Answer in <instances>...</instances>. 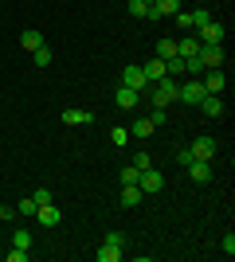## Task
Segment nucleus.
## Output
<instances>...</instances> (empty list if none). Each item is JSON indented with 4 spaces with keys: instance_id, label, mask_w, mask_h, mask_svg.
Wrapping results in <instances>:
<instances>
[{
    "instance_id": "nucleus-32",
    "label": "nucleus",
    "mask_w": 235,
    "mask_h": 262,
    "mask_svg": "<svg viewBox=\"0 0 235 262\" xmlns=\"http://www.w3.org/2000/svg\"><path fill=\"white\" fill-rule=\"evenodd\" d=\"M149 121H153V125H165V110H157V106H153V114H149Z\"/></svg>"
},
{
    "instance_id": "nucleus-10",
    "label": "nucleus",
    "mask_w": 235,
    "mask_h": 262,
    "mask_svg": "<svg viewBox=\"0 0 235 262\" xmlns=\"http://www.w3.org/2000/svg\"><path fill=\"white\" fill-rule=\"evenodd\" d=\"M137 102H141V94H137L134 86H125V82H122V86L114 90V106H118V110H134Z\"/></svg>"
},
{
    "instance_id": "nucleus-22",
    "label": "nucleus",
    "mask_w": 235,
    "mask_h": 262,
    "mask_svg": "<svg viewBox=\"0 0 235 262\" xmlns=\"http://www.w3.org/2000/svg\"><path fill=\"white\" fill-rule=\"evenodd\" d=\"M153 129H157V125L149 118H137L134 121V137H153Z\"/></svg>"
},
{
    "instance_id": "nucleus-9",
    "label": "nucleus",
    "mask_w": 235,
    "mask_h": 262,
    "mask_svg": "<svg viewBox=\"0 0 235 262\" xmlns=\"http://www.w3.org/2000/svg\"><path fill=\"white\" fill-rule=\"evenodd\" d=\"M32 219L39 223V227H59V219H63V215H59V208H55V204H39Z\"/></svg>"
},
{
    "instance_id": "nucleus-20",
    "label": "nucleus",
    "mask_w": 235,
    "mask_h": 262,
    "mask_svg": "<svg viewBox=\"0 0 235 262\" xmlns=\"http://www.w3.org/2000/svg\"><path fill=\"white\" fill-rule=\"evenodd\" d=\"M12 247H20V251H32V231H28V227H16V235H12Z\"/></svg>"
},
{
    "instance_id": "nucleus-27",
    "label": "nucleus",
    "mask_w": 235,
    "mask_h": 262,
    "mask_svg": "<svg viewBox=\"0 0 235 262\" xmlns=\"http://www.w3.org/2000/svg\"><path fill=\"white\" fill-rule=\"evenodd\" d=\"M188 16H192V28H204V24L212 20V12H208V8H196V12H188Z\"/></svg>"
},
{
    "instance_id": "nucleus-29",
    "label": "nucleus",
    "mask_w": 235,
    "mask_h": 262,
    "mask_svg": "<svg viewBox=\"0 0 235 262\" xmlns=\"http://www.w3.org/2000/svg\"><path fill=\"white\" fill-rule=\"evenodd\" d=\"M35 208H39V204H51V200H55V196H51V188H39V192H35Z\"/></svg>"
},
{
    "instance_id": "nucleus-3",
    "label": "nucleus",
    "mask_w": 235,
    "mask_h": 262,
    "mask_svg": "<svg viewBox=\"0 0 235 262\" xmlns=\"http://www.w3.org/2000/svg\"><path fill=\"white\" fill-rule=\"evenodd\" d=\"M208 94L200 78H188L184 86H177V102H188V106H200V98Z\"/></svg>"
},
{
    "instance_id": "nucleus-31",
    "label": "nucleus",
    "mask_w": 235,
    "mask_h": 262,
    "mask_svg": "<svg viewBox=\"0 0 235 262\" xmlns=\"http://www.w3.org/2000/svg\"><path fill=\"white\" fill-rule=\"evenodd\" d=\"M28 258H32V254L20 251V247H12V251H8V262H28Z\"/></svg>"
},
{
    "instance_id": "nucleus-15",
    "label": "nucleus",
    "mask_w": 235,
    "mask_h": 262,
    "mask_svg": "<svg viewBox=\"0 0 235 262\" xmlns=\"http://www.w3.org/2000/svg\"><path fill=\"white\" fill-rule=\"evenodd\" d=\"M63 121H67V125H90L94 114H90V110H63Z\"/></svg>"
},
{
    "instance_id": "nucleus-35",
    "label": "nucleus",
    "mask_w": 235,
    "mask_h": 262,
    "mask_svg": "<svg viewBox=\"0 0 235 262\" xmlns=\"http://www.w3.org/2000/svg\"><path fill=\"white\" fill-rule=\"evenodd\" d=\"M177 161H180V164H192V153H188V145H184V149H177Z\"/></svg>"
},
{
    "instance_id": "nucleus-24",
    "label": "nucleus",
    "mask_w": 235,
    "mask_h": 262,
    "mask_svg": "<svg viewBox=\"0 0 235 262\" xmlns=\"http://www.w3.org/2000/svg\"><path fill=\"white\" fill-rule=\"evenodd\" d=\"M110 141L118 145V149H122V145H130V129H125V125H114V129H110Z\"/></svg>"
},
{
    "instance_id": "nucleus-7",
    "label": "nucleus",
    "mask_w": 235,
    "mask_h": 262,
    "mask_svg": "<svg viewBox=\"0 0 235 262\" xmlns=\"http://www.w3.org/2000/svg\"><path fill=\"white\" fill-rule=\"evenodd\" d=\"M192 161H212L216 157V137H196V141L188 145Z\"/></svg>"
},
{
    "instance_id": "nucleus-14",
    "label": "nucleus",
    "mask_w": 235,
    "mask_h": 262,
    "mask_svg": "<svg viewBox=\"0 0 235 262\" xmlns=\"http://www.w3.org/2000/svg\"><path fill=\"white\" fill-rule=\"evenodd\" d=\"M200 110H204V118H220V114H224V98H220V94H204Z\"/></svg>"
},
{
    "instance_id": "nucleus-8",
    "label": "nucleus",
    "mask_w": 235,
    "mask_h": 262,
    "mask_svg": "<svg viewBox=\"0 0 235 262\" xmlns=\"http://www.w3.org/2000/svg\"><path fill=\"white\" fill-rule=\"evenodd\" d=\"M200 82H204V90H208V94H224L227 75L220 71V67H216V71H204V75H200Z\"/></svg>"
},
{
    "instance_id": "nucleus-16",
    "label": "nucleus",
    "mask_w": 235,
    "mask_h": 262,
    "mask_svg": "<svg viewBox=\"0 0 235 262\" xmlns=\"http://www.w3.org/2000/svg\"><path fill=\"white\" fill-rule=\"evenodd\" d=\"M141 71H145L149 86H153V82H161V78L168 75V71H165V59H153V63H145V67H141Z\"/></svg>"
},
{
    "instance_id": "nucleus-5",
    "label": "nucleus",
    "mask_w": 235,
    "mask_h": 262,
    "mask_svg": "<svg viewBox=\"0 0 235 262\" xmlns=\"http://www.w3.org/2000/svg\"><path fill=\"white\" fill-rule=\"evenodd\" d=\"M180 8H184L180 0H153V4H149V16H145V20H165V16H177Z\"/></svg>"
},
{
    "instance_id": "nucleus-13",
    "label": "nucleus",
    "mask_w": 235,
    "mask_h": 262,
    "mask_svg": "<svg viewBox=\"0 0 235 262\" xmlns=\"http://www.w3.org/2000/svg\"><path fill=\"white\" fill-rule=\"evenodd\" d=\"M196 51H200V39H196V35H180L177 39V55L180 59H196Z\"/></svg>"
},
{
    "instance_id": "nucleus-34",
    "label": "nucleus",
    "mask_w": 235,
    "mask_h": 262,
    "mask_svg": "<svg viewBox=\"0 0 235 262\" xmlns=\"http://www.w3.org/2000/svg\"><path fill=\"white\" fill-rule=\"evenodd\" d=\"M0 219L8 223V219H16V208H8V204H0Z\"/></svg>"
},
{
    "instance_id": "nucleus-1",
    "label": "nucleus",
    "mask_w": 235,
    "mask_h": 262,
    "mask_svg": "<svg viewBox=\"0 0 235 262\" xmlns=\"http://www.w3.org/2000/svg\"><path fill=\"white\" fill-rule=\"evenodd\" d=\"M177 86H180V82H177V78H161V82H153V94H149V98H153V106L157 110H165V106H173V102H177Z\"/></svg>"
},
{
    "instance_id": "nucleus-23",
    "label": "nucleus",
    "mask_w": 235,
    "mask_h": 262,
    "mask_svg": "<svg viewBox=\"0 0 235 262\" xmlns=\"http://www.w3.org/2000/svg\"><path fill=\"white\" fill-rule=\"evenodd\" d=\"M32 63H35V67H51V47H47V43L35 47V51H32Z\"/></svg>"
},
{
    "instance_id": "nucleus-30",
    "label": "nucleus",
    "mask_w": 235,
    "mask_h": 262,
    "mask_svg": "<svg viewBox=\"0 0 235 262\" xmlns=\"http://www.w3.org/2000/svg\"><path fill=\"white\" fill-rule=\"evenodd\" d=\"M137 176H141V172L130 164V168H122V184H137Z\"/></svg>"
},
{
    "instance_id": "nucleus-2",
    "label": "nucleus",
    "mask_w": 235,
    "mask_h": 262,
    "mask_svg": "<svg viewBox=\"0 0 235 262\" xmlns=\"http://www.w3.org/2000/svg\"><path fill=\"white\" fill-rule=\"evenodd\" d=\"M196 59H200V67H204V71H216V67H224L227 51H224V43H200Z\"/></svg>"
},
{
    "instance_id": "nucleus-11",
    "label": "nucleus",
    "mask_w": 235,
    "mask_h": 262,
    "mask_svg": "<svg viewBox=\"0 0 235 262\" xmlns=\"http://www.w3.org/2000/svg\"><path fill=\"white\" fill-rule=\"evenodd\" d=\"M137 188H141V192H161V188H165V176L157 172V168H145V172L137 176Z\"/></svg>"
},
{
    "instance_id": "nucleus-25",
    "label": "nucleus",
    "mask_w": 235,
    "mask_h": 262,
    "mask_svg": "<svg viewBox=\"0 0 235 262\" xmlns=\"http://www.w3.org/2000/svg\"><path fill=\"white\" fill-rule=\"evenodd\" d=\"M130 16H134V20H145V16H149V4H145V0H130Z\"/></svg>"
},
{
    "instance_id": "nucleus-37",
    "label": "nucleus",
    "mask_w": 235,
    "mask_h": 262,
    "mask_svg": "<svg viewBox=\"0 0 235 262\" xmlns=\"http://www.w3.org/2000/svg\"><path fill=\"white\" fill-rule=\"evenodd\" d=\"M145 4H153V0H145Z\"/></svg>"
},
{
    "instance_id": "nucleus-33",
    "label": "nucleus",
    "mask_w": 235,
    "mask_h": 262,
    "mask_svg": "<svg viewBox=\"0 0 235 262\" xmlns=\"http://www.w3.org/2000/svg\"><path fill=\"white\" fill-rule=\"evenodd\" d=\"M106 243H118V247H125V235H122V231H110V235H106Z\"/></svg>"
},
{
    "instance_id": "nucleus-26",
    "label": "nucleus",
    "mask_w": 235,
    "mask_h": 262,
    "mask_svg": "<svg viewBox=\"0 0 235 262\" xmlns=\"http://www.w3.org/2000/svg\"><path fill=\"white\" fill-rule=\"evenodd\" d=\"M134 168H137V172L153 168V153H134Z\"/></svg>"
},
{
    "instance_id": "nucleus-12",
    "label": "nucleus",
    "mask_w": 235,
    "mask_h": 262,
    "mask_svg": "<svg viewBox=\"0 0 235 262\" xmlns=\"http://www.w3.org/2000/svg\"><path fill=\"white\" fill-rule=\"evenodd\" d=\"M184 168H188L192 184H208V180H212V164L208 161H192V164H184Z\"/></svg>"
},
{
    "instance_id": "nucleus-28",
    "label": "nucleus",
    "mask_w": 235,
    "mask_h": 262,
    "mask_svg": "<svg viewBox=\"0 0 235 262\" xmlns=\"http://www.w3.org/2000/svg\"><path fill=\"white\" fill-rule=\"evenodd\" d=\"M16 215H28V219H32V215H35V200H32V196L20 200V204H16Z\"/></svg>"
},
{
    "instance_id": "nucleus-6",
    "label": "nucleus",
    "mask_w": 235,
    "mask_h": 262,
    "mask_svg": "<svg viewBox=\"0 0 235 262\" xmlns=\"http://www.w3.org/2000/svg\"><path fill=\"white\" fill-rule=\"evenodd\" d=\"M122 82H125V86H134L137 94H141V90H149V78H145V71H141L137 63H130V67L122 71Z\"/></svg>"
},
{
    "instance_id": "nucleus-36",
    "label": "nucleus",
    "mask_w": 235,
    "mask_h": 262,
    "mask_svg": "<svg viewBox=\"0 0 235 262\" xmlns=\"http://www.w3.org/2000/svg\"><path fill=\"white\" fill-rule=\"evenodd\" d=\"M224 251H227V254H235V235H231V231L224 235Z\"/></svg>"
},
{
    "instance_id": "nucleus-17",
    "label": "nucleus",
    "mask_w": 235,
    "mask_h": 262,
    "mask_svg": "<svg viewBox=\"0 0 235 262\" xmlns=\"http://www.w3.org/2000/svg\"><path fill=\"white\" fill-rule=\"evenodd\" d=\"M141 196H145V192H141L137 184H125V188H122V208H137V204H141Z\"/></svg>"
},
{
    "instance_id": "nucleus-18",
    "label": "nucleus",
    "mask_w": 235,
    "mask_h": 262,
    "mask_svg": "<svg viewBox=\"0 0 235 262\" xmlns=\"http://www.w3.org/2000/svg\"><path fill=\"white\" fill-rule=\"evenodd\" d=\"M94 258H98V262H118V258H122V247H118V243H102V251L94 254Z\"/></svg>"
},
{
    "instance_id": "nucleus-4",
    "label": "nucleus",
    "mask_w": 235,
    "mask_h": 262,
    "mask_svg": "<svg viewBox=\"0 0 235 262\" xmlns=\"http://www.w3.org/2000/svg\"><path fill=\"white\" fill-rule=\"evenodd\" d=\"M224 35H227V28L220 20H208L204 28H196V39H200V43H224Z\"/></svg>"
},
{
    "instance_id": "nucleus-19",
    "label": "nucleus",
    "mask_w": 235,
    "mask_h": 262,
    "mask_svg": "<svg viewBox=\"0 0 235 262\" xmlns=\"http://www.w3.org/2000/svg\"><path fill=\"white\" fill-rule=\"evenodd\" d=\"M20 47H24V51H35V47H44V32H20Z\"/></svg>"
},
{
    "instance_id": "nucleus-21",
    "label": "nucleus",
    "mask_w": 235,
    "mask_h": 262,
    "mask_svg": "<svg viewBox=\"0 0 235 262\" xmlns=\"http://www.w3.org/2000/svg\"><path fill=\"white\" fill-rule=\"evenodd\" d=\"M173 55H177V39H161V43H157V59H173Z\"/></svg>"
}]
</instances>
